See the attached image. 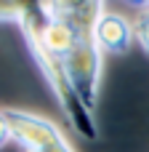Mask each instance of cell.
Listing matches in <instances>:
<instances>
[{"label":"cell","mask_w":149,"mask_h":152,"mask_svg":"<svg viewBox=\"0 0 149 152\" xmlns=\"http://www.w3.org/2000/svg\"><path fill=\"white\" fill-rule=\"evenodd\" d=\"M48 19H51L48 3H37V0H3L0 3V21H16L19 24L37 69L43 72L48 88L53 91V96H56L59 107L64 110L75 134L88 139V142H96L99 131L93 123V110H88L85 102L77 96V91L69 80V72L64 67V59L56 56L45 43Z\"/></svg>","instance_id":"obj_1"},{"label":"cell","mask_w":149,"mask_h":152,"mask_svg":"<svg viewBox=\"0 0 149 152\" xmlns=\"http://www.w3.org/2000/svg\"><path fill=\"white\" fill-rule=\"evenodd\" d=\"M56 16H61L72 27V48L64 56V67L77 96L85 102L88 110L96 107L99 88H101V48L96 43V21L104 13L99 0H64L48 3Z\"/></svg>","instance_id":"obj_2"},{"label":"cell","mask_w":149,"mask_h":152,"mask_svg":"<svg viewBox=\"0 0 149 152\" xmlns=\"http://www.w3.org/2000/svg\"><path fill=\"white\" fill-rule=\"evenodd\" d=\"M8 118V128H11V139L21 147V152L29 150H43L48 144H56L64 139V134L45 118L32 115V112H21V110H5Z\"/></svg>","instance_id":"obj_3"},{"label":"cell","mask_w":149,"mask_h":152,"mask_svg":"<svg viewBox=\"0 0 149 152\" xmlns=\"http://www.w3.org/2000/svg\"><path fill=\"white\" fill-rule=\"evenodd\" d=\"M131 37H133V29L120 13L104 11L99 16V21H96V43H99L101 53H123V51H128Z\"/></svg>","instance_id":"obj_4"},{"label":"cell","mask_w":149,"mask_h":152,"mask_svg":"<svg viewBox=\"0 0 149 152\" xmlns=\"http://www.w3.org/2000/svg\"><path fill=\"white\" fill-rule=\"evenodd\" d=\"M133 35L139 37V43H141V48L149 53V3L144 5V11H141V16L136 19V27H133Z\"/></svg>","instance_id":"obj_5"},{"label":"cell","mask_w":149,"mask_h":152,"mask_svg":"<svg viewBox=\"0 0 149 152\" xmlns=\"http://www.w3.org/2000/svg\"><path fill=\"white\" fill-rule=\"evenodd\" d=\"M29 152H75V150L67 144V139H61V142H56V144H48V147H43V150H29Z\"/></svg>","instance_id":"obj_6"},{"label":"cell","mask_w":149,"mask_h":152,"mask_svg":"<svg viewBox=\"0 0 149 152\" xmlns=\"http://www.w3.org/2000/svg\"><path fill=\"white\" fill-rule=\"evenodd\" d=\"M11 139V128H8V118H5V110H0V147Z\"/></svg>","instance_id":"obj_7"}]
</instances>
